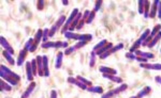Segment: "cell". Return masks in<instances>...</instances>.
<instances>
[{
    "mask_svg": "<svg viewBox=\"0 0 161 98\" xmlns=\"http://www.w3.org/2000/svg\"><path fill=\"white\" fill-rule=\"evenodd\" d=\"M75 50H76V49H75V47H74V45H73V46H71V47H68L65 51H63V53H65V55H71V53H73Z\"/></svg>",
    "mask_w": 161,
    "mask_h": 98,
    "instance_id": "7bdbcfd3",
    "label": "cell"
},
{
    "mask_svg": "<svg viewBox=\"0 0 161 98\" xmlns=\"http://www.w3.org/2000/svg\"><path fill=\"white\" fill-rule=\"evenodd\" d=\"M31 67H32V72H33V76L38 75V64H37V59H32L31 60Z\"/></svg>",
    "mask_w": 161,
    "mask_h": 98,
    "instance_id": "f35d334b",
    "label": "cell"
},
{
    "mask_svg": "<svg viewBox=\"0 0 161 98\" xmlns=\"http://www.w3.org/2000/svg\"><path fill=\"white\" fill-rule=\"evenodd\" d=\"M108 43V40H105V39H104V40H101V41L99 42L98 44H96V45H95L94 47H92V50H94V51H98L99 49H101L102 47H103V46H105Z\"/></svg>",
    "mask_w": 161,
    "mask_h": 98,
    "instance_id": "836d02e7",
    "label": "cell"
},
{
    "mask_svg": "<svg viewBox=\"0 0 161 98\" xmlns=\"http://www.w3.org/2000/svg\"><path fill=\"white\" fill-rule=\"evenodd\" d=\"M155 81L157 82L158 84H160V85H161V76H156V77H155Z\"/></svg>",
    "mask_w": 161,
    "mask_h": 98,
    "instance_id": "db71d44e",
    "label": "cell"
},
{
    "mask_svg": "<svg viewBox=\"0 0 161 98\" xmlns=\"http://www.w3.org/2000/svg\"><path fill=\"white\" fill-rule=\"evenodd\" d=\"M96 60H97V53L92 50L90 52V57H89V67H94L96 65Z\"/></svg>",
    "mask_w": 161,
    "mask_h": 98,
    "instance_id": "4dcf8cb0",
    "label": "cell"
},
{
    "mask_svg": "<svg viewBox=\"0 0 161 98\" xmlns=\"http://www.w3.org/2000/svg\"><path fill=\"white\" fill-rule=\"evenodd\" d=\"M160 52H161V49H160Z\"/></svg>",
    "mask_w": 161,
    "mask_h": 98,
    "instance_id": "6f0895ef",
    "label": "cell"
},
{
    "mask_svg": "<svg viewBox=\"0 0 161 98\" xmlns=\"http://www.w3.org/2000/svg\"><path fill=\"white\" fill-rule=\"evenodd\" d=\"M124 47H125L124 43H118L117 45L113 46V48L111 49V52H112V55H113V53H115V52H117V51H119V50H121V49H124Z\"/></svg>",
    "mask_w": 161,
    "mask_h": 98,
    "instance_id": "74e56055",
    "label": "cell"
},
{
    "mask_svg": "<svg viewBox=\"0 0 161 98\" xmlns=\"http://www.w3.org/2000/svg\"><path fill=\"white\" fill-rule=\"evenodd\" d=\"M150 92H151V88L149 85H146V86H144L142 90L139 91V93L137 94V96L139 98H144V97L148 96V95L150 94Z\"/></svg>",
    "mask_w": 161,
    "mask_h": 98,
    "instance_id": "ac0fdd59",
    "label": "cell"
},
{
    "mask_svg": "<svg viewBox=\"0 0 161 98\" xmlns=\"http://www.w3.org/2000/svg\"><path fill=\"white\" fill-rule=\"evenodd\" d=\"M113 46H114V45H113V44L110 42V43H108L105 46H103V47H102L101 49H99L98 51H95V52H96V53H97V55H98V57H99V55H103V53H104V52H106V51L111 50V49L113 48Z\"/></svg>",
    "mask_w": 161,
    "mask_h": 98,
    "instance_id": "484cf974",
    "label": "cell"
},
{
    "mask_svg": "<svg viewBox=\"0 0 161 98\" xmlns=\"http://www.w3.org/2000/svg\"><path fill=\"white\" fill-rule=\"evenodd\" d=\"M0 88H1V91H6V92H11L12 91V85L3 79H1V81H0Z\"/></svg>",
    "mask_w": 161,
    "mask_h": 98,
    "instance_id": "83f0119b",
    "label": "cell"
},
{
    "mask_svg": "<svg viewBox=\"0 0 161 98\" xmlns=\"http://www.w3.org/2000/svg\"><path fill=\"white\" fill-rule=\"evenodd\" d=\"M82 16H83V13H78V15L75 17V19L73 21V23H72L71 26H70L69 31H71V32H74V30L76 29V27H78V23H80V21L82 19Z\"/></svg>",
    "mask_w": 161,
    "mask_h": 98,
    "instance_id": "603a6c76",
    "label": "cell"
},
{
    "mask_svg": "<svg viewBox=\"0 0 161 98\" xmlns=\"http://www.w3.org/2000/svg\"><path fill=\"white\" fill-rule=\"evenodd\" d=\"M0 44H1V47H3L4 50H6L8 52H10L11 55H14V49L11 46V44L8 42V40L4 36L0 37Z\"/></svg>",
    "mask_w": 161,
    "mask_h": 98,
    "instance_id": "ba28073f",
    "label": "cell"
},
{
    "mask_svg": "<svg viewBox=\"0 0 161 98\" xmlns=\"http://www.w3.org/2000/svg\"><path fill=\"white\" fill-rule=\"evenodd\" d=\"M129 98H139V97H138L137 95H135V96H131V97H129Z\"/></svg>",
    "mask_w": 161,
    "mask_h": 98,
    "instance_id": "9f6ffc18",
    "label": "cell"
},
{
    "mask_svg": "<svg viewBox=\"0 0 161 98\" xmlns=\"http://www.w3.org/2000/svg\"><path fill=\"white\" fill-rule=\"evenodd\" d=\"M88 42H84V41H81V42H78V43L74 45V47H75V49L78 50V49H81L82 47H84V46L87 45Z\"/></svg>",
    "mask_w": 161,
    "mask_h": 98,
    "instance_id": "bcb514c9",
    "label": "cell"
},
{
    "mask_svg": "<svg viewBox=\"0 0 161 98\" xmlns=\"http://www.w3.org/2000/svg\"><path fill=\"white\" fill-rule=\"evenodd\" d=\"M49 98H58V93L56 90H52L51 92V96H49Z\"/></svg>",
    "mask_w": 161,
    "mask_h": 98,
    "instance_id": "f5cc1de1",
    "label": "cell"
},
{
    "mask_svg": "<svg viewBox=\"0 0 161 98\" xmlns=\"http://www.w3.org/2000/svg\"><path fill=\"white\" fill-rule=\"evenodd\" d=\"M92 40V35L91 34H80L78 35V42H81V41H84V42H90Z\"/></svg>",
    "mask_w": 161,
    "mask_h": 98,
    "instance_id": "d6a6232c",
    "label": "cell"
},
{
    "mask_svg": "<svg viewBox=\"0 0 161 98\" xmlns=\"http://www.w3.org/2000/svg\"><path fill=\"white\" fill-rule=\"evenodd\" d=\"M61 3H62L63 6H68V4H69V1H68V0H62Z\"/></svg>",
    "mask_w": 161,
    "mask_h": 98,
    "instance_id": "11a10c76",
    "label": "cell"
},
{
    "mask_svg": "<svg viewBox=\"0 0 161 98\" xmlns=\"http://www.w3.org/2000/svg\"><path fill=\"white\" fill-rule=\"evenodd\" d=\"M160 40H161V31H160L159 33H158L157 35H156L155 37H154L153 40H151V41H150V43H149L148 45H147V47H148V48H150V49H151V48H154L156 45H157L158 43H159V41H160Z\"/></svg>",
    "mask_w": 161,
    "mask_h": 98,
    "instance_id": "f1b7e54d",
    "label": "cell"
},
{
    "mask_svg": "<svg viewBox=\"0 0 161 98\" xmlns=\"http://www.w3.org/2000/svg\"><path fill=\"white\" fill-rule=\"evenodd\" d=\"M37 64H38V76L44 77V70H43V55H37Z\"/></svg>",
    "mask_w": 161,
    "mask_h": 98,
    "instance_id": "7c38bea8",
    "label": "cell"
},
{
    "mask_svg": "<svg viewBox=\"0 0 161 98\" xmlns=\"http://www.w3.org/2000/svg\"><path fill=\"white\" fill-rule=\"evenodd\" d=\"M95 17H96V12H95L94 10L90 11V14H89V16H88V19H87V21H86V24H92V21H94Z\"/></svg>",
    "mask_w": 161,
    "mask_h": 98,
    "instance_id": "60d3db41",
    "label": "cell"
},
{
    "mask_svg": "<svg viewBox=\"0 0 161 98\" xmlns=\"http://www.w3.org/2000/svg\"><path fill=\"white\" fill-rule=\"evenodd\" d=\"M160 0H155V1L151 2L150 6V12H149V18H155L157 16V9H158V3H159Z\"/></svg>",
    "mask_w": 161,
    "mask_h": 98,
    "instance_id": "9a60e30c",
    "label": "cell"
},
{
    "mask_svg": "<svg viewBox=\"0 0 161 98\" xmlns=\"http://www.w3.org/2000/svg\"><path fill=\"white\" fill-rule=\"evenodd\" d=\"M33 44H35V39H33V37H30V39L27 40V42H26V43H25V45H24V49H26V50L29 52V50H30L31 47H32V46H33Z\"/></svg>",
    "mask_w": 161,
    "mask_h": 98,
    "instance_id": "e575fe53",
    "label": "cell"
},
{
    "mask_svg": "<svg viewBox=\"0 0 161 98\" xmlns=\"http://www.w3.org/2000/svg\"><path fill=\"white\" fill-rule=\"evenodd\" d=\"M99 72L102 75H117V70L115 68L108 67V66H100L99 67Z\"/></svg>",
    "mask_w": 161,
    "mask_h": 98,
    "instance_id": "8fae6325",
    "label": "cell"
},
{
    "mask_svg": "<svg viewBox=\"0 0 161 98\" xmlns=\"http://www.w3.org/2000/svg\"><path fill=\"white\" fill-rule=\"evenodd\" d=\"M89 93H92V94H103V89L99 85H91V86H88L87 90Z\"/></svg>",
    "mask_w": 161,
    "mask_h": 98,
    "instance_id": "44dd1931",
    "label": "cell"
},
{
    "mask_svg": "<svg viewBox=\"0 0 161 98\" xmlns=\"http://www.w3.org/2000/svg\"><path fill=\"white\" fill-rule=\"evenodd\" d=\"M65 37L66 39H69V40H75V41H78V33H75V32H71V31H68V32H66L65 34Z\"/></svg>",
    "mask_w": 161,
    "mask_h": 98,
    "instance_id": "f546056e",
    "label": "cell"
},
{
    "mask_svg": "<svg viewBox=\"0 0 161 98\" xmlns=\"http://www.w3.org/2000/svg\"><path fill=\"white\" fill-rule=\"evenodd\" d=\"M86 24V21H83V19H81L80 23H78V27H76L75 30H81V29L83 28L84 24Z\"/></svg>",
    "mask_w": 161,
    "mask_h": 98,
    "instance_id": "f907efd6",
    "label": "cell"
},
{
    "mask_svg": "<svg viewBox=\"0 0 161 98\" xmlns=\"http://www.w3.org/2000/svg\"><path fill=\"white\" fill-rule=\"evenodd\" d=\"M63 55H65V53H63L62 51H59V52L56 55V59H55V68L56 70H60L61 66H62Z\"/></svg>",
    "mask_w": 161,
    "mask_h": 98,
    "instance_id": "4fadbf2b",
    "label": "cell"
},
{
    "mask_svg": "<svg viewBox=\"0 0 161 98\" xmlns=\"http://www.w3.org/2000/svg\"><path fill=\"white\" fill-rule=\"evenodd\" d=\"M103 76V78H105V79L110 80V81L112 82H115V83H118V84H121L124 83V80L121 79V77H118L117 75H102Z\"/></svg>",
    "mask_w": 161,
    "mask_h": 98,
    "instance_id": "d6986e66",
    "label": "cell"
},
{
    "mask_svg": "<svg viewBox=\"0 0 161 98\" xmlns=\"http://www.w3.org/2000/svg\"><path fill=\"white\" fill-rule=\"evenodd\" d=\"M67 82L68 83H70V84H73V85L78 86V88L81 89V90H85L86 91L87 90V88H88L87 85H85L83 82H81L76 77H68L67 78Z\"/></svg>",
    "mask_w": 161,
    "mask_h": 98,
    "instance_id": "8992f818",
    "label": "cell"
},
{
    "mask_svg": "<svg viewBox=\"0 0 161 98\" xmlns=\"http://www.w3.org/2000/svg\"><path fill=\"white\" fill-rule=\"evenodd\" d=\"M0 77H1V79L6 80L8 83H10L11 85H16V84L19 83V81H17V80H15L14 78L10 77V76L6 75V74H4L3 72H1V70H0Z\"/></svg>",
    "mask_w": 161,
    "mask_h": 98,
    "instance_id": "e0dca14e",
    "label": "cell"
},
{
    "mask_svg": "<svg viewBox=\"0 0 161 98\" xmlns=\"http://www.w3.org/2000/svg\"><path fill=\"white\" fill-rule=\"evenodd\" d=\"M49 28L43 29V39H42V43H46V42H49Z\"/></svg>",
    "mask_w": 161,
    "mask_h": 98,
    "instance_id": "d590c367",
    "label": "cell"
},
{
    "mask_svg": "<svg viewBox=\"0 0 161 98\" xmlns=\"http://www.w3.org/2000/svg\"><path fill=\"white\" fill-rule=\"evenodd\" d=\"M2 55H3L4 59L6 60V62H8L9 64H12V65H15V60L14 58H13V55H11L10 52H8L6 50H3L2 51Z\"/></svg>",
    "mask_w": 161,
    "mask_h": 98,
    "instance_id": "cb8c5ba5",
    "label": "cell"
},
{
    "mask_svg": "<svg viewBox=\"0 0 161 98\" xmlns=\"http://www.w3.org/2000/svg\"><path fill=\"white\" fill-rule=\"evenodd\" d=\"M138 11H139V14L144 15V0L138 1Z\"/></svg>",
    "mask_w": 161,
    "mask_h": 98,
    "instance_id": "ab89813d",
    "label": "cell"
},
{
    "mask_svg": "<svg viewBox=\"0 0 161 98\" xmlns=\"http://www.w3.org/2000/svg\"><path fill=\"white\" fill-rule=\"evenodd\" d=\"M111 55H112V52H111V50H108V51H106V52H104L103 55H99V58H100L101 60H105V59H108Z\"/></svg>",
    "mask_w": 161,
    "mask_h": 98,
    "instance_id": "7dc6e473",
    "label": "cell"
},
{
    "mask_svg": "<svg viewBox=\"0 0 161 98\" xmlns=\"http://www.w3.org/2000/svg\"><path fill=\"white\" fill-rule=\"evenodd\" d=\"M89 14H90V11H89V10L84 11L83 16H82V19H83V21H87V19H88V16H89Z\"/></svg>",
    "mask_w": 161,
    "mask_h": 98,
    "instance_id": "681fc988",
    "label": "cell"
},
{
    "mask_svg": "<svg viewBox=\"0 0 161 98\" xmlns=\"http://www.w3.org/2000/svg\"><path fill=\"white\" fill-rule=\"evenodd\" d=\"M149 34H150V29H145V30L142 32V34L140 35L139 39H138L137 41H135L134 43L132 44V46H131L130 49H129V52L134 53L137 50H139V48H140V47H142L143 42H144L145 40H146L147 37L149 36Z\"/></svg>",
    "mask_w": 161,
    "mask_h": 98,
    "instance_id": "6da1fadb",
    "label": "cell"
},
{
    "mask_svg": "<svg viewBox=\"0 0 161 98\" xmlns=\"http://www.w3.org/2000/svg\"><path fill=\"white\" fill-rule=\"evenodd\" d=\"M78 13H80V10H78V8L73 9V10L71 11L69 17L67 18V21H66V23H65V24H63V27L61 28V33H62V34H65L66 32H68V31H69L70 26H71V24L73 23V21L75 19V17L78 15Z\"/></svg>",
    "mask_w": 161,
    "mask_h": 98,
    "instance_id": "7a4b0ae2",
    "label": "cell"
},
{
    "mask_svg": "<svg viewBox=\"0 0 161 98\" xmlns=\"http://www.w3.org/2000/svg\"><path fill=\"white\" fill-rule=\"evenodd\" d=\"M113 97H115L114 93H113V90L108 91V92H106V93H103L101 96V98H113Z\"/></svg>",
    "mask_w": 161,
    "mask_h": 98,
    "instance_id": "ee69618b",
    "label": "cell"
},
{
    "mask_svg": "<svg viewBox=\"0 0 161 98\" xmlns=\"http://www.w3.org/2000/svg\"><path fill=\"white\" fill-rule=\"evenodd\" d=\"M76 78H78L81 82H83L85 85H87V86H91L92 85V82L90 81V80H88L87 78H84L83 76H76Z\"/></svg>",
    "mask_w": 161,
    "mask_h": 98,
    "instance_id": "8d00e7d4",
    "label": "cell"
},
{
    "mask_svg": "<svg viewBox=\"0 0 161 98\" xmlns=\"http://www.w3.org/2000/svg\"><path fill=\"white\" fill-rule=\"evenodd\" d=\"M135 55H138V57H142L144 58V59H147V60H150V59H154L155 58V55L151 52H147V51H143V50H137L134 52Z\"/></svg>",
    "mask_w": 161,
    "mask_h": 98,
    "instance_id": "2e32d148",
    "label": "cell"
},
{
    "mask_svg": "<svg viewBox=\"0 0 161 98\" xmlns=\"http://www.w3.org/2000/svg\"><path fill=\"white\" fill-rule=\"evenodd\" d=\"M102 3H103V1H102V0H98V1L95 2V8H94V11H95V12H96V13L100 11V9H101V6H102Z\"/></svg>",
    "mask_w": 161,
    "mask_h": 98,
    "instance_id": "b9f144b4",
    "label": "cell"
},
{
    "mask_svg": "<svg viewBox=\"0 0 161 98\" xmlns=\"http://www.w3.org/2000/svg\"><path fill=\"white\" fill-rule=\"evenodd\" d=\"M160 31H161V24H157L153 28V30H150V34H149V36L153 37V39H154V37H155L156 35H157L158 33L160 32Z\"/></svg>",
    "mask_w": 161,
    "mask_h": 98,
    "instance_id": "1f68e13d",
    "label": "cell"
},
{
    "mask_svg": "<svg viewBox=\"0 0 161 98\" xmlns=\"http://www.w3.org/2000/svg\"><path fill=\"white\" fill-rule=\"evenodd\" d=\"M140 67L147 70H161V63H140Z\"/></svg>",
    "mask_w": 161,
    "mask_h": 98,
    "instance_id": "5b68a950",
    "label": "cell"
},
{
    "mask_svg": "<svg viewBox=\"0 0 161 98\" xmlns=\"http://www.w3.org/2000/svg\"><path fill=\"white\" fill-rule=\"evenodd\" d=\"M157 17L159 19H161V1H159L158 3V9H157Z\"/></svg>",
    "mask_w": 161,
    "mask_h": 98,
    "instance_id": "816d5d0a",
    "label": "cell"
},
{
    "mask_svg": "<svg viewBox=\"0 0 161 98\" xmlns=\"http://www.w3.org/2000/svg\"><path fill=\"white\" fill-rule=\"evenodd\" d=\"M151 2L148 0H144V18H149V12H150Z\"/></svg>",
    "mask_w": 161,
    "mask_h": 98,
    "instance_id": "d4e9b609",
    "label": "cell"
},
{
    "mask_svg": "<svg viewBox=\"0 0 161 98\" xmlns=\"http://www.w3.org/2000/svg\"><path fill=\"white\" fill-rule=\"evenodd\" d=\"M66 21H67V18H66L65 15H60L59 18L55 21V24H53V26L49 28V39L53 37L60 28H62L63 24L66 23Z\"/></svg>",
    "mask_w": 161,
    "mask_h": 98,
    "instance_id": "3957f363",
    "label": "cell"
},
{
    "mask_svg": "<svg viewBox=\"0 0 161 98\" xmlns=\"http://www.w3.org/2000/svg\"><path fill=\"white\" fill-rule=\"evenodd\" d=\"M125 55H126V58H127V59L131 60V61H137V58H138V55H135L134 53H132V52H127Z\"/></svg>",
    "mask_w": 161,
    "mask_h": 98,
    "instance_id": "f6af8a7d",
    "label": "cell"
},
{
    "mask_svg": "<svg viewBox=\"0 0 161 98\" xmlns=\"http://www.w3.org/2000/svg\"><path fill=\"white\" fill-rule=\"evenodd\" d=\"M36 85H37V84H36L35 81L30 82V83H29V85L27 86V89L24 91V93L22 94V96H20V98H29V97H30V95L32 94V92L35 91Z\"/></svg>",
    "mask_w": 161,
    "mask_h": 98,
    "instance_id": "9c48e42d",
    "label": "cell"
},
{
    "mask_svg": "<svg viewBox=\"0 0 161 98\" xmlns=\"http://www.w3.org/2000/svg\"><path fill=\"white\" fill-rule=\"evenodd\" d=\"M27 53H28V51H27L26 49H24V48L19 51V57H17V60H16V65L17 66H22L23 64H24V62L26 61Z\"/></svg>",
    "mask_w": 161,
    "mask_h": 98,
    "instance_id": "30bf717a",
    "label": "cell"
},
{
    "mask_svg": "<svg viewBox=\"0 0 161 98\" xmlns=\"http://www.w3.org/2000/svg\"><path fill=\"white\" fill-rule=\"evenodd\" d=\"M43 70H44V77H49V58L47 55H43Z\"/></svg>",
    "mask_w": 161,
    "mask_h": 98,
    "instance_id": "ffe728a7",
    "label": "cell"
},
{
    "mask_svg": "<svg viewBox=\"0 0 161 98\" xmlns=\"http://www.w3.org/2000/svg\"><path fill=\"white\" fill-rule=\"evenodd\" d=\"M41 47L44 49H49V48H62L63 47V41H49L46 43H42L41 44Z\"/></svg>",
    "mask_w": 161,
    "mask_h": 98,
    "instance_id": "277c9868",
    "label": "cell"
},
{
    "mask_svg": "<svg viewBox=\"0 0 161 98\" xmlns=\"http://www.w3.org/2000/svg\"><path fill=\"white\" fill-rule=\"evenodd\" d=\"M37 3H38L37 9H38L39 11H42L43 9H44V3H45L44 0H39V1H38Z\"/></svg>",
    "mask_w": 161,
    "mask_h": 98,
    "instance_id": "c3c4849f",
    "label": "cell"
},
{
    "mask_svg": "<svg viewBox=\"0 0 161 98\" xmlns=\"http://www.w3.org/2000/svg\"><path fill=\"white\" fill-rule=\"evenodd\" d=\"M0 70L1 72H3L6 75H8V76H10V77H12V78H14L15 80H17V81H19L20 80V76L19 75H17V74H15L13 70H11L10 68L9 67H6V65H3V64H1V66H0Z\"/></svg>",
    "mask_w": 161,
    "mask_h": 98,
    "instance_id": "52a82bcc",
    "label": "cell"
},
{
    "mask_svg": "<svg viewBox=\"0 0 161 98\" xmlns=\"http://www.w3.org/2000/svg\"><path fill=\"white\" fill-rule=\"evenodd\" d=\"M33 39H35V46L38 48V46H39L40 43H41V40L43 39V30L39 29V30L36 32V34H35V36H33Z\"/></svg>",
    "mask_w": 161,
    "mask_h": 98,
    "instance_id": "7402d4cb",
    "label": "cell"
},
{
    "mask_svg": "<svg viewBox=\"0 0 161 98\" xmlns=\"http://www.w3.org/2000/svg\"><path fill=\"white\" fill-rule=\"evenodd\" d=\"M127 89H128V85H127L126 83H121V84H119L118 88L113 89V93H114L115 96H117L118 94H121V93L125 92V91H126Z\"/></svg>",
    "mask_w": 161,
    "mask_h": 98,
    "instance_id": "4316f807",
    "label": "cell"
},
{
    "mask_svg": "<svg viewBox=\"0 0 161 98\" xmlns=\"http://www.w3.org/2000/svg\"><path fill=\"white\" fill-rule=\"evenodd\" d=\"M26 77L27 80L30 82L33 81V72H32V67H31V62H26Z\"/></svg>",
    "mask_w": 161,
    "mask_h": 98,
    "instance_id": "5bb4252c",
    "label": "cell"
}]
</instances>
